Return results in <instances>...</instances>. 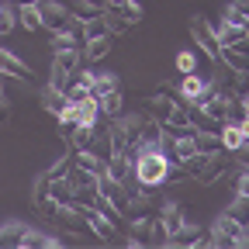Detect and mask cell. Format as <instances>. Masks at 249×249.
Listing matches in <instances>:
<instances>
[{
	"label": "cell",
	"instance_id": "obj_1",
	"mask_svg": "<svg viewBox=\"0 0 249 249\" xmlns=\"http://www.w3.org/2000/svg\"><path fill=\"white\" fill-rule=\"evenodd\" d=\"M197 246H204V249H225V246L246 249L249 246V229H246L242 218H232L229 211H222L214 218V225H211V235H201Z\"/></svg>",
	"mask_w": 249,
	"mask_h": 249
},
{
	"label": "cell",
	"instance_id": "obj_2",
	"mask_svg": "<svg viewBox=\"0 0 249 249\" xmlns=\"http://www.w3.org/2000/svg\"><path fill=\"white\" fill-rule=\"evenodd\" d=\"M83 66V55L80 49H52V66H49V87L55 90H66L70 76Z\"/></svg>",
	"mask_w": 249,
	"mask_h": 249
},
{
	"label": "cell",
	"instance_id": "obj_3",
	"mask_svg": "<svg viewBox=\"0 0 249 249\" xmlns=\"http://www.w3.org/2000/svg\"><path fill=\"white\" fill-rule=\"evenodd\" d=\"M191 38H194V49L208 59V62H214L218 59V38H214V24L204 18V14H194L191 18Z\"/></svg>",
	"mask_w": 249,
	"mask_h": 249
},
{
	"label": "cell",
	"instance_id": "obj_4",
	"mask_svg": "<svg viewBox=\"0 0 249 249\" xmlns=\"http://www.w3.org/2000/svg\"><path fill=\"white\" fill-rule=\"evenodd\" d=\"M211 87H214V83H211L201 70H197V73H183V76H180V83H177V97H180L187 107H191V104H197V101L204 97Z\"/></svg>",
	"mask_w": 249,
	"mask_h": 249
},
{
	"label": "cell",
	"instance_id": "obj_5",
	"mask_svg": "<svg viewBox=\"0 0 249 249\" xmlns=\"http://www.w3.org/2000/svg\"><path fill=\"white\" fill-rule=\"evenodd\" d=\"M218 135H222V149L232 156V152H246V142H249V124H239V121H222L218 124Z\"/></svg>",
	"mask_w": 249,
	"mask_h": 249
},
{
	"label": "cell",
	"instance_id": "obj_6",
	"mask_svg": "<svg viewBox=\"0 0 249 249\" xmlns=\"http://www.w3.org/2000/svg\"><path fill=\"white\" fill-rule=\"evenodd\" d=\"M83 222H87V229H90L93 235L104 239V242H111V239L118 235V218L104 214L101 208H83Z\"/></svg>",
	"mask_w": 249,
	"mask_h": 249
},
{
	"label": "cell",
	"instance_id": "obj_7",
	"mask_svg": "<svg viewBox=\"0 0 249 249\" xmlns=\"http://www.w3.org/2000/svg\"><path fill=\"white\" fill-rule=\"evenodd\" d=\"M183 222H187V211H183L177 201H163V204H160V218H156V225H160V232H163L166 242L177 235V229H180Z\"/></svg>",
	"mask_w": 249,
	"mask_h": 249
},
{
	"label": "cell",
	"instance_id": "obj_8",
	"mask_svg": "<svg viewBox=\"0 0 249 249\" xmlns=\"http://www.w3.org/2000/svg\"><path fill=\"white\" fill-rule=\"evenodd\" d=\"M0 76H4V80H31V70L21 62L18 52L0 49Z\"/></svg>",
	"mask_w": 249,
	"mask_h": 249
},
{
	"label": "cell",
	"instance_id": "obj_9",
	"mask_svg": "<svg viewBox=\"0 0 249 249\" xmlns=\"http://www.w3.org/2000/svg\"><path fill=\"white\" fill-rule=\"evenodd\" d=\"M73 104H76V124H83V128H101V107H97L93 93H87V97H80Z\"/></svg>",
	"mask_w": 249,
	"mask_h": 249
},
{
	"label": "cell",
	"instance_id": "obj_10",
	"mask_svg": "<svg viewBox=\"0 0 249 249\" xmlns=\"http://www.w3.org/2000/svg\"><path fill=\"white\" fill-rule=\"evenodd\" d=\"M111 35H97V38H87V42H80V55H83V62L87 66H93V62H101L107 52H111Z\"/></svg>",
	"mask_w": 249,
	"mask_h": 249
},
{
	"label": "cell",
	"instance_id": "obj_11",
	"mask_svg": "<svg viewBox=\"0 0 249 249\" xmlns=\"http://www.w3.org/2000/svg\"><path fill=\"white\" fill-rule=\"evenodd\" d=\"M38 11H42V24L45 28H59L70 21V7L59 4V0H38Z\"/></svg>",
	"mask_w": 249,
	"mask_h": 249
},
{
	"label": "cell",
	"instance_id": "obj_12",
	"mask_svg": "<svg viewBox=\"0 0 249 249\" xmlns=\"http://www.w3.org/2000/svg\"><path fill=\"white\" fill-rule=\"evenodd\" d=\"M49 45L52 49H80V31L70 21L59 28H49Z\"/></svg>",
	"mask_w": 249,
	"mask_h": 249
},
{
	"label": "cell",
	"instance_id": "obj_13",
	"mask_svg": "<svg viewBox=\"0 0 249 249\" xmlns=\"http://www.w3.org/2000/svg\"><path fill=\"white\" fill-rule=\"evenodd\" d=\"M18 11V24L28 28V31H42V11H38V0H24V4H14Z\"/></svg>",
	"mask_w": 249,
	"mask_h": 249
},
{
	"label": "cell",
	"instance_id": "obj_14",
	"mask_svg": "<svg viewBox=\"0 0 249 249\" xmlns=\"http://www.w3.org/2000/svg\"><path fill=\"white\" fill-rule=\"evenodd\" d=\"M246 35H249V28H239V24H229V21H218L214 24L218 45H246Z\"/></svg>",
	"mask_w": 249,
	"mask_h": 249
},
{
	"label": "cell",
	"instance_id": "obj_15",
	"mask_svg": "<svg viewBox=\"0 0 249 249\" xmlns=\"http://www.w3.org/2000/svg\"><path fill=\"white\" fill-rule=\"evenodd\" d=\"M70 24L76 28L80 21H87V18H97L101 11H104V4H97V0H70Z\"/></svg>",
	"mask_w": 249,
	"mask_h": 249
},
{
	"label": "cell",
	"instance_id": "obj_16",
	"mask_svg": "<svg viewBox=\"0 0 249 249\" xmlns=\"http://www.w3.org/2000/svg\"><path fill=\"white\" fill-rule=\"evenodd\" d=\"M97 107H101V118H114L124 111V97H121V87L118 90H107V93H97Z\"/></svg>",
	"mask_w": 249,
	"mask_h": 249
},
{
	"label": "cell",
	"instance_id": "obj_17",
	"mask_svg": "<svg viewBox=\"0 0 249 249\" xmlns=\"http://www.w3.org/2000/svg\"><path fill=\"white\" fill-rule=\"evenodd\" d=\"M73 166H80V170H87V173H93V177H101L104 173V160L93 149H80V152H73Z\"/></svg>",
	"mask_w": 249,
	"mask_h": 249
},
{
	"label": "cell",
	"instance_id": "obj_18",
	"mask_svg": "<svg viewBox=\"0 0 249 249\" xmlns=\"http://www.w3.org/2000/svg\"><path fill=\"white\" fill-rule=\"evenodd\" d=\"M201 59H204V55H201L197 49H180L177 59H173V66H177L180 76H183V73H197V70H201Z\"/></svg>",
	"mask_w": 249,
	"mask_h": 249
},
{
	"label": "cell",
	"instance_id": "obj_19",
	"mask_svg": "<svg viewBox=\"0 0 249 249\" xmlns=\"http://www.w3.org/2000/svg\"><path fill=\"white\" fill-rule=\"evenodd\" d=\"M104 7H107V11H121L124 18H128V24L142 21V14H145L139 0H104Z\"/></svg>",
	"mask_w": 249,
	"mask_h": 249
},
{
	"label": "cell",
	"instance_id": "obj_20",
	"mask_svg": "<svg viewBox=\"0 0 249 249\" xmlns=\"http://www.w3.org/2000/svg\"><path fill=\"white\" fill-rule=\"evenodd\" d=\"M101 18H104V28H107V35H111V38L124 35V31L132 28V24H128V18H124L121 11H107V7H104V14H101Z\"/></svg>",
	"mask_w": 249,
	"mask_h": 249
},
{
	"label": "cell",
	"instance_id": "obj_21",
	"mask_svg": "<svg viewBox=\"0 0 249 249\" xmlns=\"http://www.w3.org/2000/svg\"><path fill=\"white\" fill-rule=\"evenodd\" d=\"M163 135H166V128H163V121L160 118H142V124H139V139H145V142H163Z\"/></svg>",
	"mask_w": 249,
	"mask_h": 249
},
{
	"label": "cell",
	"instance_id": "obj_22",
	"mask_svg": "<svg viewBox=\"0 0 249 249\" xmlns=\"http://www.w3.org/2000/svg\"><path fill=\"white\" fill-rule=\"evenodd\" d=\"M93 135H97V128H83V124H73V128H70V149H73V152L90 149Z\"/></svg>",
	"mask_w": 249,
	"mask_h": 249
},
{
	"label": "cell",
	"instance_id": "obj_23",
	"mask_svg": "<svg viewBox=\"0 0 249 249\" xmlns=\"http://www.w3.org/2000/svg\"><path fill=\"white\" fill-rule=\"evenodd\" d=\"M18 28V11H14V0H0V38L11 35Z\"/></svg>",
	"mask_w": 249,
	"mask_h": 249
},
{
	"label": "cell",
	"instance_id": "obj_24",
	"mask_svg": "<svg viewBox=\"0 0 249 249\" xmlns=\"http://www.w3.org/2000/svg\"><path fill=\"white\" fill-rule=\"evenodd\" d=\"M121 87V76L118 73H111V70H101L97 76H93V97H97V93H107V90H118Z\"/></svg>",
	"mask_w": 249,
	"mask_h": 249
},
{
	"label": "cell",
	"instance_id": "obj_25",
	"mask_svg": "<svg viewBox=\"0 0 249 249\" xmlns=\"http://www.w3.org/2000/svg\"><path fill=\"white\" fill-rule=\"evenodd\" d=\"M18 242H21V246H59L55 235H45V232H38V229H21Z\"/></svg>",
	"mask_w": 249,
	"mask_h": 249
},
{
	"label": "cell",
	"instance_id": "obj_26",
	"mask_svg": "<svg viewBox=\"0 0 249 249\" xmlns=\"http://www.w3.org/2000/svg\"><path fill=\"white\" fill-rule=\"evenodd\" d=\"M62 104H66V93H62V90H55V87H49L45 83V90H42V107L49 111V114H55Z\"/></svg>",
	"mask_w": 249,
	"mask_h": 249
},
{
	"label": "cell",
	"instance_id": "obj_27",
	"mask_svg": "<svg viewBox=\"0 0 249 249\" xmlns=\"http://www.w3.org/2000/svg\"><path fill=\"white\" fill-rule=\"evenodd\" d=\"M222 21L239 24V28H249V11L239 7V4H225V7H222Z\"/></svg>",
	"mask_w": 249,
	"mask_h": 249
},
{
	"label": "cell",
	"instance_id": "obj_28",
	"mask_svg": "<svg viewBox=\"0 0 249 249\" xmlns=\"http://www.w3.org/2000/svg\"><path fill=\"white\" fill-rule=\"evenodd\" d=\"M49 173H42V177H35V187H31V201H35L38 208H45L49 204Z\"/></svg>",
	"mask_w": 249,
	"mask_h": 249
},
{
	"label": "cell",
	"instance_id": "obj_29",
	"mask_svg": "<svg viewBox=\"0 0 249 249\" xmlns=\"http://www.w3.org/2000/svg\"><path fill=\"white\" fill-rule=\"evenodd\" d=\"M21 229H24V222H18V218H7V222L0 225V242H18Z\"/></svg>",
	"mask_w": 249,
	"mask_h": 249
},
{
	"label": "cell",
	"instance_id": "obj_30",
	"mask_svg": "<svg viewBox=\"0 0 249 249\" xmlns=\"http://www.w3.org/2000/svg\"><path fill=\"white\" fill-rule=\"evenodd\" d=\"M246 208H249V197H239V194H235V197H232V204H229L225 211H229L232 218H242V214H246Z\"/></svg>",
	"mask_w": 249,
	"mask_h": 249
},
{
	"label": "cell",
	"instance_id": "obj_31",
	"mask_svg": "<svg viewBox=\"0 0 249 249\" xmlns=\"http://www.w3.org/2000/svg\"><path fill=\"white\" fill-rule=\"evenodd\" d=\"M0 101H7V93H4V76H0Z\"/></svg>",
	"mask_w": 249,
	"mask_h": 249
},
{
	"label": "cell",
	"instance_id": "obj_32",
	"mask_svg": "<svg viewBox=\"0 0 249 249\" xmlns=\"http://www.w3.org/2000/svg\"><path fill=\"white\" fill-rule=\"evenodd\" d=\"M232 4H239V7H246V11H249V0H232Z\"/></svg>",
	"mask_w": 249,
	"mask_h": 249
},
{
	"label": "cell",
	"instance_id": "obj_33",
	"mask_svg": "<svg viewBox=\"0 0 249 249\" xmlns=\"http://www.w3.org/2000/svg\"><path fill=\"white\" fill-rule=\"evenodd\" d=\"M14 4H24V0H14Z\"/></svg>",
	"mask_w": 249,
	"mask_h": 249
}]
</instances>
